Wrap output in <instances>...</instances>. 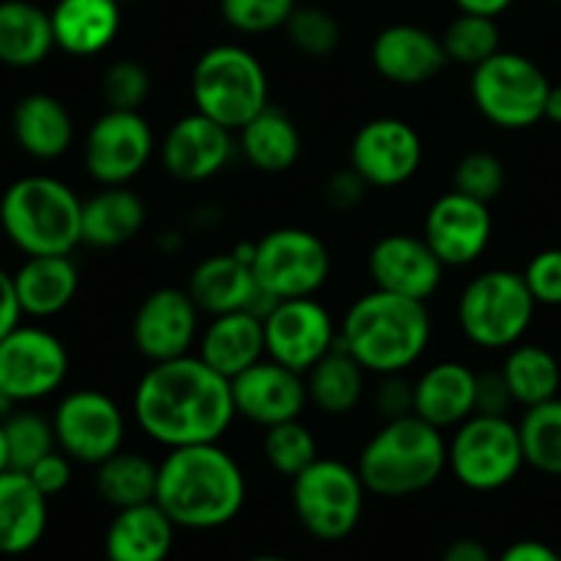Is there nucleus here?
<instances>
[{"label": "nucleus", "mask_w": 561, "mask_h": 561, "mask_svg": "<svg viewBox=\"0 0 561 561\" xmlns=\"http://www.w3.org/2000/svg\"><path fill=\"white\" fill-rule=\"evenodd\" d=\"M102 96L107 102V110H135V113H140L142 104L151 96V75H148L140 60H115L102 77Z\"/></svg>", "instance_id": "nucleus-43"}, {"label": "nucleus", "mask_w": 561, "mask_h": 561, "mask_svg": "<svg viewBox=\"0 0 561 561\" xmlns=\"http://www.w3.org/2000/svg\"><path fill=\"white\" fill-rule=\"evenodd\" d=\"M376 405L378 411H381L383 420H398V416L414 414V383H411L403 373L381 376Z\"/></svg>", "instance_id": "nucleus-47"}, {"label": "nucleus", "mask_w": 561, "mask_h": 561, "mask_svg": "<svg viewBox=\"0 0 561 561\" xmlns=\"http://www.w3.org/2000/svg\"><path fill=\"white\" fill-rule=\"evenodd\" d=\"M9 469V447H5V433L3 422H0V471Z\"/></svg>", "instance_id": "nucleus-56"}, {"label": "nucleus", "mask_w": 561, "mask_h": 561, "mask_svg": "<svg viewBox=\"0 0 561 561\" xmlns=\"http://www.w3.org/2000/svg\"><path fill=\"white\" fill-rule=\"evenodd\" d=\"M159 463L140 453H115L96 466V493L110 507L126 510L157 499Z\"/></svg>", "instance_id": "nucleus-36"}, {"label": "nucleus", "mask_w": 561, "mask_h": 561, "mask_svg": "<svg viewBox=\"0 0 561 561\" xmlns=\"http://www.w3.org/2000/svg\"><path fill=\"white\" fill-rule=\"evenodd\" d=\"M285 31H288L290 44L299 53L312 55V58L332 55L337 49L340 36H343L332 11L321 9V5H296Z\"/></svg>", "instance_id": "nucleus-41"}, {"label": "nucleus", "mask_w": 561, "mask_h": 561, "mask_svg": "<svg viewBox=\"0 0 561 561\" xmlns=\"http://www.w3.org/2000/svg\"><path fill=\"white\" fill-rule=\"evenodd\" d=\"M471 102L499 129H529L546 118L551 91L546 71L520 53L499 49L471 69Z\"/></svg>", "instance_id": "nucleus-8"}, {"label": "nucleus", "mask_w": 561, "mask_h": 561, "mask_svg": "<svg viewBox=\"0 0 561 561\" xmlns=\"http://www.w3.org/2000/svg\"><path fill=\"white\" fill-rule=\"evenodd\" d=\"M151 153V124L135 110H107L99 115L82 148L88 175L102 186H126L146 170Z\"/></svg>", "instance_id": "nucleus-15"}, {"label": "nucleus", "mask_w": 561, "mask_h": 561, "mask_svg": "<svg viewBox=\"0 0 561 561\" xmlns=\"http://www.w3.org/2000/svg\"><path fill=\"white\" fill-rule=\"evenodd\" d=\"M524 279L529 285L537 305H561V250L537 252L524 268Z\"/></svg>", "instance_id": "nucleus-45"}, {"label": "nucleus", "mask_w": 561, "mask_h": 561, "mask_svg": "<svg viewBox=\"0 0 561 561\" xmlns=\"http://www.w3.org/2000/svg\"><path fill=\"white\" fill-rule=\"evenodd\" d=\"M201 332V307L186 288H157L140 301L131 340L151 365L186 356Z\"/></svg>", "instance_id": "nucleus-17"}, {"label": "nucleus", "mask_w": 561, "mask_h": 561, "mask_svg": "<svg viewBox=\"0 0 561 561\" xmlns=\"http://www.w3.org/2000/svg\"><path fill=\"white\" fill-rule=\"evenodd\" d=\"M20 318H22V307H20V299H16L14 274L0 268V340H3L11 329L20 327Z\"/></svg>", "instance_id": "nucleus-50"}, {"label": "nucleus", "mask_w": 561, "mask_h": 561, "mask_svg": "<svg viewBox=\"0 0 561 561\" xmlns=\"http://www.w3.org/2000/svg\"><path fill=\"white\" fill-rule=\"evenodd\" d=\"M367 186L370 184L354 168H343L327 179V184H323V201L334 211H351V208H356L365 201Z\"/></svg>", "instance_id": "nucleus-46"}, {"label": "nucleus", "mask_w": 561, "mask_h": 561, "mask_svg": "<svg viewBox=\"0 0 561 561\" xmlns=\"http://www.w3.org/2000/svg\"><path fill=\"white\" fill-rule=\"evenodd\" d=\"M146 228V203L126 186H102L82 201V244L115 250L140 236Z\"/></svg>", "instance_id": "nucleus-30"}, {"label": "nucleus", "mask_w": 561, "mask_h": 561, "mask_svg": "<svg viewBox=\"0 0 561 561\" xmlns=\"http://www.w3.org/2000/svg\"><path fill=\"white\" fill-rule=\"evenodd\" d=\"M55 47L53 16L31 0H0V64L33 69Z\"/></svg>", "instance_id": "nucleus-32"}, {"label": "nucleus", "mask_w": 561, "mask_h": 561, "mask_svg": "<svg viewBox=\"0 0 561 561\" xmlns=\"http://www.w3.org/2000/svg\"><path fill=\"white\" fill-rule=\"evenodd\" d=\"M502 376L513 392L515 405H540L546 400L559 398L561 367L559 359L548 348L535 343H518L507 351L502 365Z\"/></svg>", "instance_id": "nucleus-35"}, {"label": "nucleus", "mask_w": 561, "mask_h": 561, "mask_svg": "<svg viewBox=\"0 0 561 561\" xmlns=\"http://www.w3.org/2000/svg\"><path fill=\"white\" fill-rule=\"evenodd\" d=\"M447 466L469 491H502L526 466L518 425L510 416L471 414L447 442Z\"/></svg>", "instance_id": "nucleus-10"}, {"label": "nucleus", "mask_w": 561, "mask_h": 561, "mask_svg": "<svg viewBox=\"0 0 561 561\" xmlns=\"http://www.w3.org/2000/svg\"><path fill=\"white\" fill-rule=\"evenodd\" d=\"M3 433L5 447H9V469L27 471L44 455L58 449L53 420H44V416L33 414V411H14L3 422Z\"/></svg>", "instance_id": "nucleus-40"}, {"label": "nucleus", "mask_w": 561, "mask_h": 561, "mask_svg": "<svg viewBox=\"0 0 561 561\" xmlns=\"http://www.w3.org/2000/svg\"><path fill=\"white\" fill-rule=\"evenodd\" d=\"M186 290L201 312H208L211 318L239 310L266 318L277 307V299L257 285L250 263L236 257L233 252L203 257L192 268Z\"/></svg>", "instance_id": "nucleus-21"}, {"label": "nucleus", "mask_w": 561, "mask_h": 561, "mask_svg": "<svg viewBox=\"0 0 561 561\" xmlns=\"http://www.w3.org/2000/svg\"><path fill=\"white\" fill-rule=\"evenodd\" d=\"M233 157V131L203 113L175 121L159 146L162 168L184 184H201L225 170Z\"/></svg>", "instance_id": "nucleus-20"}, {"label": "nucleus", "mask_w": 561, "mask_h": 561, "mask_svg": "<svg viewBox=\"0 0 561 561\" xmlns=\"http://www.w3.org/2000/svg\"><path fill=\"white\" fill-rule=\"evenodd\" d=\"M247 561H296V559H288V557H255V559H247Z\"/></svg>", "instance_id": "nucleus-57"}, {"label": "nucleus", "mask_w": 561, "mask_h": 561, "mask_svg": "<svg viewBox=\"0 0 561 561\" xmlns=\"http://www.w3.org/2000/svg\"><path fill=\"white\" fill-rule=\"evenodd\" d=\"M447 469V438L416 414L383 422L362 447L356 463L367 493L383 499L427 491Z\"/></svg>", "instance_id": "nucleus-4"}, {"label": "nucleus", "mask_w": 561, "mask_h": 561, "mask_svg": "<svg viewBox=\"0 0 561 561\" xmlns=\"http://www.w3.org/2000/svg\"><path fill=\"white\" fill-rule=\"evenodd\" d=\"M225 22L239 33H272L288 25L296 0H219Z\"/></svg>", "instance_id": "nucleus-44"}, {"label": "nucleus", "mask_w": 561, "mask_h": 561, "mask_svg": "<svg viewBox=\"0 0 561 561\" xmlns=\"http://www.w3.org/2000/svg\"><path fill=\"white\" fill-rule=\"evenodd\" d=\"M22 316L53 318L75 301L80 272L69 255H33L14 272Z\"/></svg>", "instance_id": "nucleus-31"}, {"label": "nucleus", "mask_w": 561, "mask_h": 561, "mask_svg": "<svg viewBox=\"0 0 561 561\" xmlns=\"http://www.w3.org/2000/svg\"><path fill=\"white\" fill-rule=\"evenodd\" d=\"M197 356L211 370L233 381L244 370L266 356V334H263V318L252 312H225L214 316L211 323L203 329Z\"/></svg>", "instance_id": "nucleus-26"}, {"label": "nucleus", "mask_w": 561, "mask_h": 561, "mask_svg": "<svg viewBox=\"0 0 561 561\" xmlns=\"http://www.w3.org/2000/svg\"><path fill=\"white\" fill-rule=\"evenodd\" d=\"M504 181H507V168L491 151H469L453 170V190L482 203H491L493 197L502 195Z\"/></svg>", "instance_id": "nucleus-42"}, {"label": "nucleus", "mask_w": 561, "mask_h": 561, "mask_svg": "<svg viewBox=\"0 0 561 561\" xmlns=\"http://www.w3.org/2000/svg\"><path fill=\"white\" fill-rule=\"evenodd\" d=\"M546 118L551 124H561V85H551V91H548Z\"/></svg>", "instance_id": "nucleus-54"}, {"label": "nucleus", "mask_w": 561, "mask_h": 561, "mask_svg": "<svg viewBox=\"0 0 561 561\" xmlns=\"http://www.w3.org/2000/svg\"><path fill=\"white\" fill-rule=\"evenodd\" d=\"M53 16L55 47L88 58L115 42L121 31V0H58Z\"/></svg>", "instance_id": "nucleus-29"}, {"label": "nucleus", "mask_w": 561, "mask_h": 561, "mask_svg": "<svg viewBox=\"0 0 561 561\" xmlns=\"http://www.w3.org/2000/svg\"><path fill=\"white\" fill-rule=\"evenodd\" d=\"M49 499L27 471H0V553L22 557L42 542L47 531Z\"/></svg>", "instance_id": "nucleus-25"}, {"label": "nucleus", "mask_w": 561, "mask_h": 561, "mask_svg": "<svg viewBox=\"0 0 561 561\" xmlns=\"http://www.w3.org/2000/svg\"><path fill=\"white\" fill-rule=\"evenodd\" d=\"M16 405H20V403H16V400L11 398V394L5 392L3 387H0V422H5V420H9V416L14 414V409H16Z\"/></svg>", "instance_id": "nucleus-55"}, {"label": "nucleus", "mask_w": 561, "mask_h": 561, "mask_svg": "<svg viewBox=\"0 0 561 561\" xmlns=\"http://www.w3.org/2000/svg\"><path fill=\"white\" fill-rule=\"evenodd\" d=\"M131 411L137 427L168 449L219 442L239 416L228 378L192 354L148 367Z\"/></svg>", "instance_id": "nucleus-1"}, {"label": "nucleus", "mask_w": 561, "mask_h": 561, "mask_svg": "<svg viewBox=\"0 0 561 561\" xmlns=\"http://www.w3.org/2000/svg\"><path fill=\"white\" fill-rule=\"evenodd\" d=\"M433 337L427 301L373 288L345 310L340 345L373 376L405 373L422 359Z\"/></svg>", "instance_id": "nucleus-3"}, {"label": "nucleus", "mask_w": 561, "mask_h": 561, "mask_svg": "<svg viewBox=\"0 0 561 561\" xmlns=\"http://www.w3.org/2000/svg\"><path fill=\"white\" fill-rule=\"evenodd\" d=\"M444 53H447L449 64L460 66H480L491 55L502 49V31L496 25V16L482 14H466L460 11L442 33Z\"/></svg>", "instance_id": "nucleus-38"}, {"label": "nucleus", "mask_w": 561, "mask_h": 561, "mask_svg": "<svg viewBox=\"0 0 561 561\" xmlns=\"http://www.w3.org/2000/svg\"><path fill=\"white\" fill-rule=\"evenodd\" d=\"M518 431L526 466L548 477H561V398L526 409Z\"/></svg>", "instance_id": "nucleus-37"}, {"label": "nucleus", "mask_w": 561, "mask_h": 561, "mask_svg": "<svg viewBox=\"0 0 561 561\" xmlns=\"http://www.w3.org/2000/svg\"><path fill=\"white\" fill-rule=\"evenodd\" d=\"M370 60L373 69L383 80L403 88H416L436 80L444 66L449 64L442 36H436V33L422 25H411V22L383 27L373 38Z\"/></svg>", "instance_id": "nucleus-23"}, {"label": "nucleus", "mask_w": 561, "mask_h": 561, "mask_svg": "<svg viewBox=\"0 0 561 561\" xmlns=\"http://www.w3.org/2000/svg\"><path fill=\"white\" fill-rule=\"evenodd\" d=\"M263 334L268 359L301 376H307L340 343V327L332 312L312 296L277 301V307L263 318Z\"/></svg>", "instance_id": "nucleus-14"}, {"label": "nucleus", "mask_w": 561, "mask_h": 561, "mask_svg": "<svg viewBox=\"0 0 561 561\" xmlns=\"http://www.w3.org/2000/svg\"><path fill=\"white\" fill-rule=\"evenodd\" d=\"M422 236L447 268L471 266L493 236L491 206L453 190L427 208Z\"/></svg>", "instance_id": "nucleus-18"}, {"label": "nucleus", "mask_w": 561, "mask_h": 561, "mask_svg": "<svg viewBox=\"0 0 561 561\" xmlns=\"http://www.w3.org/2000/svg\"><path fill=\"white\" fill-rule=\"evenodd\" d=\"M14 140L27 157L53 162L75 142V121L66 104L49 93H27L11 113Z\"/></svg>", "instance_id": "nucleus-28"}, {"label": "nucleus", "mask_w": 561, "mask_h": 561, "mask_svg": "<svg viewBox=\"0 0 561 561\" xmlns=\"http://www.w3.org/2000/svg\"><path fill=\"white\" fill-rule=\"evenodd\" d=\"M153 502L179 529H219L244 510V471L219 442L170 449L168 458L159 463Z\"/></svg>", "instance_id": "nucleus-2"}, {"label": "nucleus", "mask_w": 561, "mask_h": 561, "mask_svg": "<svg viewBox=\"0 0 561 561\" xmlns=\"http://www.w3.org/2000/svg\"><path fill=\"white\" fill-rule=\"evenodd\" d=\"M442 561H496V559L491 557L485 542L474 540V537H460V540L449 542Z\"/></svg>", "instance_id": "nucleus-52"}, {"label": "nucleus", "mask_w": 561, "mask_h": 561, "mask_svg": "<svg viewBox=\"0 0 561 561\" xmlns=\"http://www.w3.org/2000/svg\"><path fill=\"white\" fill-rule=\"evenodd\" d=\"M257 285L277 301L305 299L323 288L332 272L327 241L305 228H277L255 241L252 261Z\"/></svg>", "instance_id": "nucleus-11"}, {"label": "nucleus", "mask_w": 561, "mask_h": 561, "mask_svg": "<svg viewBox=\"0 0 561 561\" xmlns=\"http://www.w3.org/2000/svg\"><path fill=\"white\" fill-rule=\"evenodd\" d=\"M496 561H561V553L540 540H518Z\"/></svg>", "instance_id": "nucleus-51"}, {"label": "nucleus", "mask_w": 561, "mask_h": 561, "mask_svg": "<svg viewBox=\"0 0 561 561\" xmlns=\"http://www.w3.org/2000/svg\"><path fill=\"white\" fill-rule=\"evenodd\" d=\"M515 0H455L460 11L466 14H482V16H499L513 5Z\"/></svg>", "instance_id": "nucleus-53"}, {"label": "nucleus", "mask_w": 561, "mask_h": 561, "mask_svg": "<svg viewBox=\"0 0 561 561\" xmlns=\"http://www.w3.org/2000/svg\"><path fill=\"white\" fill-rule=\"evenodd\" d=\"M422 137L403 118H373L351 140V168L376 190H392L420 173Z\"/></svg>", "instance_id": "nucleus-16"}, {"label": "nucleus", "mask_w": 561, "mask_h": 561, "mask_svg": "<svg viewBox=\"0 0 561 561\" xmlns=\"http://www.w3.org/2000/svg\"><path fill=\"white\" fill-rule=\"evenodd\" d=\"M515 405L513 392H510L507 381H504L502 370L480 373L477 376V411L474 414H493L507 416V411Z\"/></svg>", "instance_id": "nucleus-49"}, {"label": "nucleus", "mask_w": 561, "mask_h": 561, "mask_svg": "<svg viewBox=\"0 0 561 561\" xmlns=\"http://www.w3.org/2000/svg\"><path fill=\"white\" fill-rule=\"evenodd\" d=\"M535 307L524 272L491 268L477 274L460 294V332L477 348L510 351L529 332Z\"/></svg>", "instance_id": "nucleus-7"}, {"label": "nucleus", "mask_w": 561, "mask_h": 561, "mask_svg": "<svg viewBox=\"0 0 561 561\" xmlns=\"http://www.w3.org/2000/svg\"><path fill=\"white\" fill-rule=\"evenodd\" d=\"M121 3H135V0H121Z\"/></svg>", "instance_id": "nucleus-58"}, {"label": "nucleus", "mask_w": 561, "mask_h": 561, "mask_svg": "<svg viewBox=\"0 0 561 561\" xmlns=\"http://www.w3.org/2000/svg\"><path fill=\"white\" fill-rule=\"evenodd\" d=\"M233 387L236 414L255 422L263 431L279 422L299 420L310 403L307 381L301 373L279 365L274 359H261L230 381Z\"/></svg>", "instance_id": "nucleus-22"}, {"label": "nucleus", "mask_w": 561, "mask_h": 561, "mask_svg": "<svg viewBox=\"0 0 561 561\" xmlns=\"http://www.w3.org/2000/svg\"><path fill=\"white\" fill-rule=\"evenodd\" d=\"M239 148L247 162L261 173H288L301 157V131L288 113L268 104L241 126Z\"/></svg>", "instance_id": "nucleus-33"}, {"label": "nucleus", "mask_w": 561, "mask_h": 561, "mask_svg": "<svg viewBox=\"0 0 561 561\" xmlns=\"http://www.w3.org/2000/svg\"><path fill=\"white\" fill-rule=\"evenodd\" d=\"M179 526L157 502L115 513L104 535L107 561H168Z\"/></svg>", "instance_id": "nucleus-27"}, {"label": "nucleus", "mask_w": 561, "mask_h": 561, "mask_svg": "<svg viewBox=\"0 0 561 561\" xmlns=\"http://www.w3.org/2000/svg\"><path fill=\"white\" fill-rule=\"evenodd\" d=\"M5 239L33 255H71L82 244V201L53 175H25L0 197Z\"/></svg>", "instance_id": "nucleus-5"}, {"label": "nucleus", "mask_w": 561, "mask_h": 561, "mask_svg": "<svg viewBox=\"0 0 561 561\" xmlns=\"http://www.w3.org/2000/svg\"><path fill=\"white\" fill-rule=\"evenodd\" d=\"M55 442L75 463L99 466L124 449L126 420L121 405L99 389H75L53 414Z\"/></svg>", "instance_id": "nucleus-12"}, {"label": "nucleus", "mask_w": 561, "mask_h": 561, "mask_svg": "<svg viewBox=\"0 0 561 561\" xmlns=\"http://www.w3.org/2000/svg\"><path fill=\"white\" fill-rule=\"evenodd\" d=\"M263 455H266L268 466H272L277 474L294 480V477L301 474L307 466L316 463L318 444L316 436L310 433V427L301 425L299 420H290L266 427V433H263Z\"/></svg>", "instance_id": "nucleus-39"}, {"label": "nucleus", "mask_w": 561, "mask_h": 561, "mask_svg": "<svg viewBox=\"0 0 561 561\" xmlns=\"http://www.w3.org/2000/svg\"><path fill=\"white\" fill-rule=\"evenodd\" d=\"M365 493L367 488L356 466L318 458L294 477L290 502L307 535L321 542H340L359 526Z\"/></svg>", "instance_id": "nucleus-9"}, {"label": "nucleus", "mask_w": 561, "mask_h": 561, "mask_svg": "<svg viewBox=\"0 0 561 561\" xmlns=\"http://www.w3.org/2000/svg\"><path fill=\"white\" fill-rule=\"evenodd\" d=\"M192 102L197 113L239 131L268 107L266 69L247 47L217 44L195 60Z\"/></svg>", "instance_id": "nucleus-6"}, {"label": "nucleus", "mask_w": 561, "mask_h": 561, "mask_svg": "<svg viewBox=\"0 0 561 561\" xmlns=\"http://www.w3.org/2000/svg\"><path fill=\"white\" fill-rule=\"evenodd\" d=\"M444 263L425 241V236L389 233L370 247L367 272L376 288L405 299L427 301L444 279Z\"/></svg>", "instance_id": "nucleus-19"}, {"label": "nucleus", "mask_w": 561, "mask_h": 561, "mask_svg": "<svg viewBox=\"0 0 561 561\" xmlns=\"http://www.w3.org/2000/svg\"><path fill=\"white\" fill-rule=\"evenodd\" d=\"M69 376V351L53 332L16 327L0 340V387L16 403L49 398Z\"/></svg>", "instance_id": "nucleus-13"}, {"label": "nucleus", "mask_w": 561, "mask_h": 561, "mask_svg": "<svg viewBox=\"0 0 561 561\" xmlns=\"http://www.w3.org/2000/svg\"><path fill=\"white\" fill-rule=\"evenodd\" d=\"M477 376L463 362H438L414 381V414L438 431L458 427L477 411Z\"/></svg>", "instance_id": "nucleus-24"}, {"label": "nucleus", "mask_w": 561, "mask_h": 561, "mask_svg": "<svg viewBox=\"0 0 561 561\" xmlns=\"http://www.w3.org/2000/svg\"><path fill=\"white\" fill-rule=\"evenodd\" d=\"M27 474H31V480L36 482V488L44 493V496L53 499L69 488L71 458L66 453H60V449H53V453L44 455L33 469H27Z\"/></svg>", "instance_id": "nucleus-48"}, {"label": "nucleus", "mask_w": 561, "mask_h": 561, "mask_svg": "<svg viewBox=\"0 0 561 561\" xmlns=\"http://www.w3.org/2000/svg\"><path fill=\"white\" fill-rule=\"evenodd\" d=\"M365 367L337 343L305 376L310 403L329 416H343L359 405L365 392Z\"/></svg>", "instance_id": "nucleus-34"}]
</instances>
